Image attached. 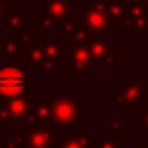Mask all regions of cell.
Masks as SVG:
<instances>
[{"label": "cell", "instance_id": "cell-1", "mask_svg": "<svg viewBox=\"0 0 148 148\" xmlns=\"http://www.w3.org/2000/svg\"><path fill=\"white\" fill-rule=\"evenodd\" d=\"M26 89V77L19 70L5 68L0 71V94L18 96Z\"/></svg>", "mask_w": 148, "mask_h": 148}]
</instances>
